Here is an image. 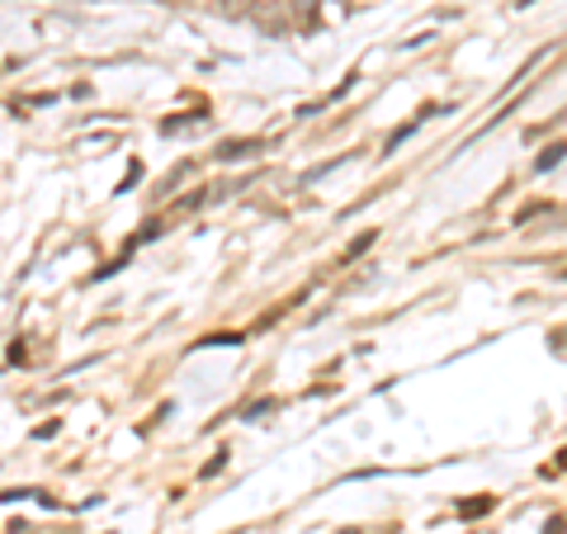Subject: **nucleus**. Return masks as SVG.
Instances as JSON below:
<instances>
[{
	"label": "nucleus",
	"mask_w": 567,
	"mask_h": 534,
	"mask_svg": "<svg viewBox=\"0 0 567 534\" xmlns=\"http://www.w3.org/2000/svg\"><path fill=\"white\" fill-rule=\"evenodd\" d=\"M492 502H464V515H483Z\"/></svg>",
	"instance_id": "nucleus-3"
},
{
	"label": "nucleus",
	"mask_w": 567,
	"mask_h": 534,
	"mask_svg": "<svg viewBox=\"0 0 567 534\" xmlns=\"http://www.w3.org/2000/svg\"><path fill=\"white\" fill-rule=\"evenodd\" d=\"M563 162V147H548V156H539V171H548V166H558Z\"/></svg>",
	"instance_id": "nucleus-2"
},
{
	"label": "nucleus",
	"mask_w": 567,
	"mask_h": 534,
	"mask_svg": "<svg viewBox=\"0 0 567 534\" xmlns=\"http://www.w3.org/2000/svg\"><path fill=\"white\" fill-rule=\"evenodd\" d=\"M558 530H563V515H554V521L544 525V534H558Z\"/></svg>",
	"instance_id": "nucleus-4"
},
{
	"label": "nucleus",
	"mask_w": 567,
	"mask_h": 534,
	"mask_svg": "<svg viewBox=\"0 0 567 534\" xmlns=\"http://www.w3.org/2000/svg\"><path fill=\"white\" fill-rule=\"evenodd\" d=\"M265 147L260 137H251V142H223L218 147V162H241V156H256Z\"/></svg>",
	"instance_id": "nucleus-1"
}]
</instances>
